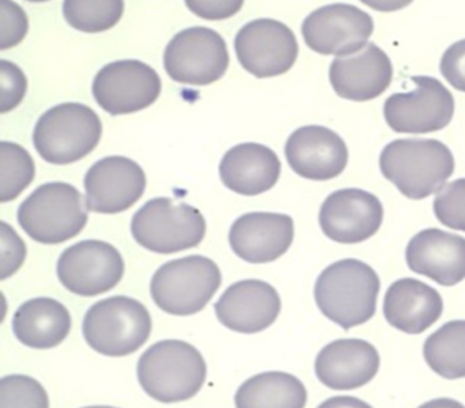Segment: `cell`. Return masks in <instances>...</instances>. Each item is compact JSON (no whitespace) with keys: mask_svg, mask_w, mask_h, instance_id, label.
<instances>
[{"mask_svg":"<svg viewBox=\"0 0 465 408\" xmlns=\"http://www.w3.org/2000/svg\"><path fill=\"white\" fill-rule=\"evenodd\" d=\"M381 282L377 272L353 258L329 265L315 282L318 309L342 329L371 320L377 310Z\"/></svg>","mask_w":465,"mask_h":408,"instance_id":"obj_1","label":"cell"},{"mask_svg":"<svg viewBox=\"0 0 465 408\" xmlns=\"http://www.w3.org/2000/svg\"><path fill=\"white\" fill-rule=\"evenodd\" d=\"M138 381L160 403H181L203 388L208 366L203 353L183 340H163L149 347L138 361Z\"/></svg>","mask_w":465,"mask_h":408,"instance_id":"obj_2","label":"cell"},{"mask_svg":"<svg viewBox=\"0 0 465 408\" xmlns=\"http://www.w3.org/2000/svg\"><path fill=\"white\" fill-rule=\"evenodd\" d=\"M382 175L411 200H424L445 186L453 175L454 157L437 140H396L380 157Z\"/></svg>","mask_w":465,"mask_h":408,"instance_id":"obj_3","label":"cell"},{"mask_svg":"<svg viewBox=\"0 0 465 408\" xmlns=\"http://www.w3.org/2000/svg\"><path fill=\"white\" fill-rule=\"evenodd\" d=\"M84 337L89 347L110 358L132 355L152 333L148 309L130 296H111L86 312Z\"/></svg>","mask_w":465,"mask_h":408,"instance_id":"obj_4","label":"cell"},{"mask_svg":"<svg viewBox=\"0 0 465 408\" xmlns=\"http://www.w3.org/2000/svg\"><path fill=\"white\" fill-rule=\"evenodd\" d=\"M103 124L91 107L64 103L51 108L37 121L34 144L45 162L73 164L99 145Z\"/></svg>","mask_w":465,"mask_h":408,"instance_id":"obj_5","label":"cell"},{"mask_svg":"<svg viewBox=\"0 0 465 408\" xmlns=\"http://www.w3.org/2000/svg\"><path fill=\"white\" fill-rule=\"evenodd\" d=\"M18 223L34 241L59 244L75 238L88 223L83 195L73 184L50 182L37 187L18 208Z\"/></svg>","mask_w":465,"mask_h":408,"instance_id":"obj_6","label":"cell"},{"mask_svg":"<svg viewBox=\"0 0 465 408\" xmlns=\"http://www.w3.org/2000/svg\"><path fill=\"white\" fill-rule=\"evenodd\" d=\"M222 285V272L211 258L189 255L170 261L152 277L151 295L163 312L193 315L205 309Z\"/></svg>","mask_w":465,"mask_h":408,"instance_id":"obj_7","label":"cell"},{"mask_svg":"<svg viewBox=\"0 0 465 408\" xmlns=\"http://www.w3.org/2000/svg\"><path fill=\"white\" fill-rule=\"evenodd\" d=\"M132 234L143 249L173 254L197 247L205 238L206 222L189 204L153 198L133 216Z\"/></svg>","mask_w":465,"mask_h":408,"instance_id":"obj_8","label":"cell"},{"mask_svg":"<svg viewBox=\"0 0 465 408\" xmlns=\"http://www.w3.org/2000/svg\"><path fill=\"white\" fill-rule=\"evenodd\" d=\"M228 65L230 53L225 40L203 26L179 32L165 48V72L171 80L183 85H211L225 75Z\"/></svg>","mask_w":465,"mask_h":408,"instance_id":"obj_9","label":"cell"},{"mask_svg":"<svg viewBox=\"0 0 465 408\" xmlns=\"http://www.w3.org/2000/svg\"><path fill=\"white\" fill-rule=\"evenodd\" d=\"M415 89L393 94L385 102L383 115L393 132L426 134L445 129L454 114L450 92L432 77L411 78Z\"/></svg>","mask_w":465,"mask_h":408,"instance_id":"obj_10","label":"cell"},{"mask_svg":"<svg viewBox=\"0 0 465 408\" xmlns=\"http://www.w3.org/2000/svg\"><path fill=\"white\" fill-rule=\"evenodd\" d=\"M56 272L59 282L70 293L97 296L121 283L124 261L113 244L91 239L67 247L59 257Z\"/></svg>","mask_w":465,"mask_h":408,"instance_id":"obj_11","label":"cell"},{"mask_svg":"<svg viewBox=\"0 0 465 408\" xmlns=\"http://www.w3.org/2000/svg\"><path fill=\"white\" fill-rule=\"evenodd\" d=\"M92 94L99 107L113 116L151 107L162 94V80L153 67L140 61H118L103 67Z\"/></svg>","mask_w":465,"mask_h":408,"instance_id":"obj_12","label":"cell"},{"mask_svg":"<svg viewBox=\"0 0 465 408\" xmlns=\"http://www.w3.org/2000/svg\"><path fill=\"white\" fill-rule=\"evenodd\" d=\"M374 31L372 18L351 5L336 4L312 12L302 25L307 47L339 58L363 50Z\"/></svg>","mask_w":465,"mask_h":408,"instance_id":"obj_13","label":"cell"},{"mask_svg":"<svg viewBox=\"0 0 465 408\" xmlns=\"http://www.w3.org/2000/svg\"><path fill=\"white\" fill-rule=\"evenodd\" d=\"M239 64L257 78L285 75L298 59V42L285 24L276 20H254L236 35Z\"/></svg>","mask_w":465,"mask_h":408,"instance_id":"obj_14","label":"cell"},{"mask_svg":"<svg viewBox=\"0 0 465 408\" xmlns=\"http://www.w3.org/2000/svg\"><path fill=\"white\" fill-rule=\"evenodd\" d=\"M86 209L94 214L126 212L141 200L146 189L143 167L124 156L94 163L85 175Z\"/></svg>","mask_w":465,"mask_h":408,"instance_id":"obj_15","label":"cell"},{"mask_svg":"<svg viewBox=\"0 0 465 408\" xmlns=\"http://www.w3.org/2000/svg\"><path fill=\"white\" fill-rule=\"evenodd\" d=\"M383 222V206L371 193L342 189L326 198L321 206L322 233L339 244H361L374 236Z\"/></svg>","mask_w":465,"mask_h":408,"instance_id":"obj_16","label":"cell"},{"mask_svg":"<svg viewBox=\"0 0 465 408\" xmlns=\"http://www.w3.org/2000/svg\"><path fill=\"white\" fill-rule=\"evenodd\" d=\"M225 328L252 334L273 325L282 312V299L273 285L262 280H243L225 290L214 304Z\"/></svg>","mask_w":465,"mask_h":408,"instance_id":"obj_17","label":"cell"},{"mask_svg":"<svg viewBox=\"0 0 465 408\" xmlns=\"http://www.w3.org/2000/svg\"><path fill=\"white\" fill-rule=\"evenodd\" d=\"M285 157L293 173L310 181H329L347 167L348 149L333 130L304 126L295 130L285 144Z\"/></svg>","mask_w":465,"mask_h":408,"instance_id":"obj_18","label":"cell"},{"mask_svg":"<svg viewBox=\"0 0 465 408\" xmlns=\"http://www.w3.org/2000/svg\"><path fill=\"white\" fill-rule=\"evenodd\" d=\"M293 236L292 217L252 212L235 220L230 230V244L241 260L250 264H268L279 260L288 252Z\"/></svg>","mask_w":465,"mask_h":408,"instance_id":"obj_19","label":"cell"},{"mask_svg":"<svg viewBox=\"0 0 465 408\" xmlns=\"http://www.w3.org/2000/svg\"><path fill=\"white\" fill-rule=\"evenodd\" d=\"M393 66L389 56L374 43L353 55L336 58L329 69L334 92L351 102H369L391 85Z\"/></svg>","mask_w":465,"mask_h":408,"instance_id":"obj_20","label":"cell"},{"mask_svg":"<svg viewBox=\"0 0 465 408\" xmlns=\"http://www.w3.org/2000/svg\"><path fill=\"white\" fill-rule=\"evenodd\" d=\"M380 353L371 343L341 339L329 343L315 359L318 380L334 391L361 388L377 375Z\"/></svg>","mask_w":465,"mask_h":408,"instance_id":"obj_21","label":"cell"},{"mask_svg":"<svg viewBox=\"0 0 465 408\" xmlns=\"http://www.w3.org/2000/svg\"><path fill=\"white\" fill-rule=\"evenodd\" d=\"M411 271L451 287L465 279V239L430 228L416 234L405 252Z\"/></svg>","mask_w":465,"mask_h":408,"instance_id":"obj_22","label":"cell"},{"mask_svg":"<svg viewBox=\"0 0 465 408\" xmlns=\"http://www.w3.org/2000/svg\"><path fill=\"white\" fill-rule=\"evenodd\" d=\"M219 171L223 184L231 192L258 195L277 184L282 162L268 146L246 143L233 146L224 154Z\"/></svg>","mask_w":465,"mask_h":408,"instance_id":"obj_23","label":"cell"},{"mask_svg":"<svg viewBox=\"0 0 465 408\" xmlns=\"http://www.w3.org/2000/svg\"><path fill=\"white\" fill-rule=\"evenodd\" d=\"M442 310L440 293L416 279L397 280L386 291L383 301L386 321L408 334L427 331L440 320Z\"/></svg>","mask_w":465,"mask_h":408,"instance_id":"obj_24","label":"cell"},{"mask_svg":"<svg viewBox=\"0 0 465 408\" xmlns=\"http://www.w3.org/2000/svg\"><path fill=\"white\" fill-rule=\"evenodd\" d=\"M72 315L61 302L35 298L18 307L13 317V332L26 347L50 350L69 336Z\"/></svg>","mask_w":465,"mask_h":408,"instance_id":"obj_25","label":"cell"},{"mask_svg":"<svg viewBox=\"0 0 465 408\" xmlns=\"http://www.w3.org/2000/svg\"><path fill=\"white\" fill-rule=\"evenodd\" d=\"M307 403L303 383L290 373H261L242 383L235 394L239 408H302Z\"/></svg>","mask_w":465,"mask_h":408,"instance_id":"obj_26","label":"cell"},{"mask_svg":"<svg viewBox=\"0 0 465 408\" xmlns=\"http://www.w3.org/2000/svg\"><path fill=\"white\" fill-rule=\"evenodd\" d=\"M423 355L432 372L446 380L465 377V320L450 321L424 342Z\"/></svg>","mask_w":465,"mask_h":408,"instance_id":"obj_27","label":"cell"},{"mask_svg":"<svg viewBox=\"0 0 465 408\" xmlns=\"http://www.w3.org/2000/svg\"><path fill=\"white\" fill-rule=\"evenodd\" d=\"M36 167L31 154L9 141L0 144V203H9L34 182Z\"/></svg>","mask_w":465,"mask_h":408,"instance_id":"obj_28","label":"cell"},{"mask_svg":"<svg viewBox=\"0 0 465 408\" xmlns=\"http://www.w3.org/2000/svg\"><path fill=\"white\" fill-rule=\"evenodd\" d=\"M124 2H64V15L70 26L85 34L110 31L121 21Z\"/></svg>","mask_w":465,"mask_h":408,"instance_id":"obj_29","label":"cell"},{"mask_svg":"<svg viewBox=\"0 0 465 408\" xmlns=\"http://www.w3.org/2000/svg\"><path fill=\"white\" fill-rule=\"evenodd\" d=\"M50 405L45 386L28 375H7L0 383V407H42Z\"/></svg>","mask_w":465,"mask_h":408,"instance_id":"obj_30","label":"cell"},{"mask_svg":"<svg viewBox=\"0 0 465 408\" xmlns=\"http://www.w3.org/2000/svg\"><path fill=\"white\" fill-rule=\"evenodd\" d=\"M434 214L446 227L465 233V178L445 184L438 192Z\"/></svg>","mask_w":465,"mask_h":408,"instance_id":"obj_31","label":"cell"},{"mask_svg":"<svg viewBox=\"0 0 465 408\" xmlns=\"http://www.w3.org/2000/svg\"><path fill=\"white\" fill-rule=\"evenodd\" d=\"M28 91V80L23 70L9 61H0V113L15 110L23 102Z\"/></svg>","mask_w":465,"mask_h":408,"instance_id":"obj_32","label":"cell"},{"mask_svg":"<svg viewBox=\"0 0 465 408\" xmlns=\"http://www.w3.org/2000/svg\"><path fill=\"white\" fill-rule=\"evenodd\" d=\"M0 24H2V36H0L2 51L20 45L28 34V15L15 2L0 4Z\"/></svg>","mask_w":465,"mask_h":408,"instance_id":"obj_33","label":"cell"},{"mask_svg":"<svg viewBox=\"0 0 465 408\" xmlns=\"http://www.w3.org/2000/svg\"><path fill=\"white\" fill-rule=\"evenodd\" d=\"M26 257V244L7 223L2 222V276L6 280L23 265Z\"/></svg>","mask_w":465,"mask_h":408,"instance_id":"obj_34","label":"cell"},{"mask_svg":"<svg viewBox=\"0 0 465 408\" xmlns=\"http://www.w3.org/2000/svg\"><path fill=\"white\" fill-rule=\"evenodd\" d=\"M440 75L460 92H465V39L454 43L440 59Z\"/></svg>","mask_w":465,"mask_h":408,"instance_id":"obj_35","label":"cell"},{"mask_svg":"<svg viewBox=\"0 0 465 408\" xmlns=\"http://www.w3.org/2000/svg\"><path fill=\"white\" fill-rule=\"evenodd\" d=\"M190 12L203 20H225L241 12L243 2H186Z\"/></svg>","mask_w":465,"mask_h":408,"instance_id":"obj_36","label":"cell"}]
</instances>
